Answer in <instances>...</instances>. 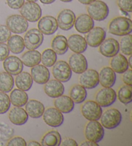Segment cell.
Returning a JSON list of instances; mask_svg holds the SVG:
<instances>
[{
    "label": "cell",
    "mask_w": 132,
    "mask_h": 146,
    "mask_svg": "<svg viewBox=\"0 0 132 146\" xmlns=\"http://www.w3.org/2000/svg\"><path fill=\"white\" fill-rule=\"evenodd\" d=\"M108 32L117 36H124L130 34L132 32V21L127 17L119 16L114 17L108 26Z\"/></svg>",
    "instance_id": "1"
},
{
    "label": "cell",
    "mask_w": 132,
    "mask_h": 146,
    "mask_svg": "<svg viewBox=\"0 0 132 146\" xmlns=\"http://www.w3.org/2000/svg\"><path fill=\"white\" fill-rule=\"evenodd\" d=\"M87 12L93 20L102 21L105 20L109 14V8L107 4L101 0H95L88 5Z\"/></svg>",
    "instance_id": "2"
},
{
    "label": "cell",
    "mask_w": 132,
    "mask_h": 146,
    "mask_svg": "<svg viewBox=\"0 0 132 146\" xmlns=\"http://www.w3.org/2000/svg\"><path fill=\"white\" fill-rule=\"evenodd\" d=\"M100 120L103 127L108 129H115L122 122V114L118 110L110 108L102 113Z\"/></svg>",
    "instance_id": "3"
},
{
    "label": "cell",
    "mask_w": 132,
    "mask_h": 146,
    "mask_svg": "<svg viewBox=\"0 0 132 146\" xmlns=\"http://www.w3.org/2000/svg\"><path fill=\"white\" fill-rule=\"evenodd\" d=\"M85 135L88 140L98 143L103 139L105 130L98 120H90L85 126Z\"/></svg>",
    "instance_id": "4"
},
{
    "label": "cell",
    "mask_w": 132,
    "mask_h": 146,
    "mask_svg": "<svg viewBox=\"0 0 132 146\" xmlns=\"http://www.w3.org/2000/svg\"><path fill=\"white\" fill-rule=\"evenodd\" d=\"M20 14L28 21L34 23L41 17L42 11L41 7L35 2L27 1L20 9Z\"/></svg>",
    "instance_id": "5"
},
{
    "label": "cell",
    "mask_w": 132,
    "mask_h": 146,
    "mask_svg": "<svg viewBox=\"0 0 132 146\" xmlns=\"http://www.w3.org/2000/svg\"><path fill=\"white\" fill-rule=\"evenodd\" d=\"M81 113L86 119L99 120L102 115V107L94 100H87L81 106Z\"/></svg>",
    "instance_id": "6"
},
{
    "label": "cell",
    "mask_w": 132,
    "mask_h": 146,
    "mask_svg": "<svg viewBox=\"0 0 132 146\" xmlns=\"http://www.w3.org/2000/svg\"><path fill=\"white\" fill-rule=\"evenodd\" d=\"M7 27L11 32L21 34L27 32L29 28V22L22 16L14 14L10 16L7 19Z\"/></svg>",
    "instance_id": "7"
},
{
    "label": "cell",
    "mask_w": 132,
    "mask_h": 146,
    "mask_svg": "<svg viewBox=\"0 0 132 146\" xmlns=\"http://www.w3.org/2000/svg\"><path fill=\"white\" fill-rule=\"evenodd\" d=\"M116 99L117 94L111 88H103L98 90L95 97V101L103 108L110 106Z\"/></svg>",
    "instance_id": "8"
},
{
    "label": "cell",
    "mask_w": 132,
    "mask_h": 146,
    "mask_svg": "<svg viewBox=\"0 0 132 146\" xmlns=\"http://www.w3.org/2000/svg\"><path fill=\"white\" fill-rule=\"evenodd\" d=\"M72 70L67 62L59 61L52 67V74L56 80L61 82L69 81L72 77Z\"/></svg>",
    "instance_id": "9"
},
{
    "label": "cell",
    "mask_w": 132,
    "mask_h": 146,
    "mask_svg": "<svg viewBox=\"0 0 132 146\" xmlns=\"http://www.w3.org/2000/svg\"><path fill=\"white\" fill-rule=\"evenodd\" d=\"M23 40L25 46L28 50H36L42 44L44 36L38 29H32L27 32Z\"/></svg>",
    "instance_id": "10"
},
{
    "label": "cell",
    "mask_w": 132,
    "mask_h": 146,
    "mask_svg": "<svg viewBox=\"0 0 132 146\" xmlns=\"http://www.w3.org/2000/svg\"><path fill=\"white\" fill-rule=\"evenodd\" d=\"M43 117L45 122L52 127H59L64 122L63 113L55 108H47L43 113Z\"/></svg>",
    "instance_id": "11"
},
{
    "label": "cell",
    "mask_w": 132,
    "mask_h": 146,
    "mask_svg": "<svg viewBox=\"0 0 132 146\" xmlns=\"http://www.w3.org/2000/svg\"><path fill=\"white\" fill-rule=\"evenodd\" d=\"M79 83L86 89L91 90L95 88L99 84V73L95 70L87 69L81 74Z\"/></svg>",
    "instance_id": "12"
},
{
    "label": "cell",
    "mask_w": 132,
    "mask_h": 146,
    "mask_svg": "<svg viewBox=\"0 0 132 146\" xmlns=\"http://www.w3.org/2000/svg\"><path fill=\"white\" fill-rule=\"evenodd\" d=\"M76 17L72 11L64 9L61 11L57 17L58 27L65 31H70L74 26Z\"/></svg>",
    "instance_id": "13"
},
{
    "label": "cell",
    "mask_w": 132,
    "mask_h": 146,
    "mask_svg": "<svg viewBox=\"0 0 132 146\" xmlns=\"http://www.w3.org/2000/svg\"><path fill=\"white\" fill-rule=\"evenodd\" d=\"M38 30L43 34L50 36L55 34L57 31V19L51 16H46L40 18L37 23Z\"/></svg>",
    "instance_id": "14"
},
{
    "label": "cell",
    "mask_w": 132,
    "mask_h": 146,
    "mask_svg": "<svg viewBox=\"0 0 132 146\" xmlns=\"http://www.w3.org/2000/svg\"><path fill=\"white\" fill-rule=\"evenodd\" d=\"M106 32L102 27H93L91 31L88 32L86 36V41L87 44L93 48L99 46L103 41L106 39Z\"/></svg>",
    "instance_id": "15"
},
{
    "label": "cell",
    "mask_w": 132,
    "mask_h": 146,
    "mask_svg": "<svg viewBox=\"0 0 132 146\" xmlns=\"http://www.w3.org/2000/svg\"><path fill=\"white\" fill-rule=\"evenodd\" d=\"M68 64L72 71L77 74H82L88 69L87 60L82 54L74 53L71 55L68 59Z\"/></svg>",
    "instance_id": "16"
},
{
    "label": "cell",
    "mask_w": 132,
    "mask_h": 146,
    "mask_svg": "<svg viewBox=\"0 0 132 146\" xmlns=\"http://www.w3.org/2000/svg\"><path fill=\"white\" fill-rule=\"evenodd\" d=\"M99 47V52L103 56L106 57L115 56L120 50L119 42L113 38L105 39Z\"/></svg>",
    "instance_id": "17"
},
{
    "label": "cell",
    "mask_w": 132,
    "mask_h": 146,
    "mask_svg": "<svg viewBox=\"0 0 132 146\" xmlns=\"http://www.w3.org/2000/svg\"><path fill=\"white\" fill-rule=\"evenodd\" d=\"M3 68L12 75H17L23 72V64L19 57L14 55L9 56L3 61Z\"/></svg>",
    "instance_id": "18"
},
{
    "label": "cell",
    "mask_w": 132,
    "mask_h": 146,
    "mask_svg": "<svg viewBox=\"0 0 132 146\" xmlns=\"http://www.w3.org/2000/svg\"><path fill=\"white\" fill-rule=\"evenodd\" d=\"M74 26L78 32L87 34L94 27V21L88 14H81L75 19Z\"/></svg>",
    "instance_id": "19"
},
{
    "label": "cell",
    "mask_w": 132,
    "mask_h": 146,
    "mask_svg": "<svg viewBox=\"0 0 132 146\" xmlns=\"http://www.w3.org/2000/svg\"><path fill=\"white\" fill-rule=\"evenodd\" d=\"M68 48L74 53L82 54L87 49L88 44L85 37L79 34H73L67 39Z\"/></svg>",
    "instance_id": "20"
},
{
    "label": "cell",
    "mask_w": 132,
    "mask_h": 146,
    "mask_svg": "<svg viewBox=\"0 0 132 146\" xmlns=\"http://www.w3.org/2000/svg\"><path fill=\"white\" fill-rule=\"evenodd\" d=\"M31 76L33 81L39 84H45L50 80V74L49 70L44 65L37 64L32 68Z\"/></svg>",
    "instance_id": "21"
},
{
    "label": "cell",
    "mask_w": 132,
    "mask_h": 146,
    "mask_svg": "<svg viewBox=\"0 0 132 146\" xmlns=\"http://www.w3.org/2000/svg\"><path fill=\"white\" fill-rule=\"evenodd\" d=\"M44 90L49 97L57 98L64 94L65 87L61 82L56 79H52L45 83Z\"/></svg>",
    "instance_id": "22"
},
{
    "label": "cell",
    "mask_w": 132,
    "mask_h": 146,
    "mask_svg": "<svg viewBox=\"0 0 132 146\" xmlns=\"http://www.w3.org/2000/svg\"><path fill=\"white\" fill-rule=\"evenodd\" d=\"M45 108L43 103L37 100H28L25 104V111L28 115L32 119H39L41 117Z\"/></svg>",
    "instance_id": "23"
},
{
    "label": "cell",
    "mask_w": 132,
    "mask_h": 146,
    "mask_svg": "<svg viewBox=\"0 0 132 146\" xmlns=\"http://www.w3.org/2000/svg\"><path fill=\"white\" fill-rule=\"evenodd\" d=\"M99 83L104 88H111L116 81V74L111 67H104L99 74Z\"/></svg>",
    "instance_id": "24"
},
{
    "label": "cell",
    "mask_w": 132,
    "mask_h": 146,
    "mask_svg": "<svg viewBox=\"0 0 132 146\" xmlns=\"http://www.w3.org/2000/svg\"><path fill=\"white\" fill-rule=\"evenodd\" d=\"M9 119L10 121L14 125H21L27 122L29 115L23 108L16 106L9 111Z\"/></svg>",
    "instance_id": "25"
},
{
    "label": "cell",
    "mask_w": 132,
    "mask_h": 146,
    "mask_svg": "<svg viewBox=\"0 0 132 146\" xmlns=\"http://www.w3.org/2000/svg\"><path fill=\"white\" fill-rule=\"evenodd\" d=\"M111 68L117 74H123L129 68L128 59L124 55L117 54L112 57L110 61Z\"/></svg>",
    "instance_id": "26"
},
{
    "label": "cell",
    "mask_w": 132,
    "mask_h": 146,
    "mask_svg": "<svg viewBox=\"0 0 132 146\" xmlns=\"http://www.w3.org/2000/svg\"><path fill=\"white\" fill-rule=\"evenodd\" d=\"M74 104L70 97L63 95L57 97L54 102L55 108L63 113L72 112L74 108Z\"/></svg>",
    "instance_id": "27"
},
{
    "label": "cell",
    "mask_w": 132,
    "mask_h": 146,
    "mask_svg": "<svg viewBox=\"0 0 132 146\" xmlns=\"http://www.w3.org/2000/svg\"><path fill=\"white\" fill-rule=\"evenodd\" d=\"M41 54L37 50H29L21 55V60L25 66L32 68L41 62Z\"/></svg>",
    "instance_id": "28"
},
{
    "label": "cell",
    "mask_w": 132,
    "mask_h": 146,
    "mask_svg": "<svg viewBox=\"0 0 132 146\" xmlns=\"http://www.w3.org/2000/svg\"><path fill=\"white\" fill-rule=\"evenodd\" d=\"M17 88L23 91H29L31 88L33 84V79L31 75L29 73L26 72H22L17 75L16 79H15Z\"/></svg>",
    "instance_id": "29"
},
{
    "label": "cell",
    "mask_w": 132,
    "mask_h": 146,
    "mask_svg": "<svg viewBox=\"0 0 132 146\" xmlns=\"http://www.w3.org/2000/svg\"><path fill=\"white\" fill-rule=\"evenodd\" d=\"M52 50L57 55H64L68 50L67 37L62 35H58L52 39L51 42Z\"/></svg>",
    "instance_id": "30"
},
{
    "label": "cell",
    "mask_w": 132,
    "mask_h": 146,
    "mask_svg": "<svg viewBox=\"0 0 132 146\" xmlns=\"http://www.w3.org/2000/svg\"><path fill=\"white\" fill-rule=\"evenodd\" d=\"M11 104L16 107H23L29 100V96L26 92L20 89H14L10 94Z\"/></svg>",
    "instance_id": "31"
},
{
    "label": "cell",
    "mask_w": 132,
    "mask_h": 146,
    "mask_svg": "<svg viewBox=\"0 0 132 146\" xmlns=\"http://www.w3.org/2000/svg\"><path fill=\"white\" fill-rule=\"evenodd\" d=\"M7 46L10 52L14 54H21L25 48L23 38L19 35H14L10 37L7 41Z\"/></svg>",
    "instance_id": "32"
},
{
    "label": "cell",
    "mask_w": 132,
    "mask_h": 146,
    "mask_svg": "<svg viewBox=\"0 0 132 146\" xmlns=\"http://www.w3.org/2000/svg\"><path fill=\"white\" fill-rule=\"evenodd\" d=\"M61 142V136L55 130L50 131L43 136L41 145L43 146H59Z\"/></svg>",
    "instance_id": "33"
},
{
    "label": "cell",
    "mask_w": 132,
    "mask_h": 146,
    "mask_svg": "<svg viewBox=\"0 0 132 146\" xmlns=\"http://www.w3.org/2000/svg\"><path fill=\"white\" fill-rule=\"evenodd\" d=\"M70 97L75 104H81L85 102L87 97V92L86 88L81 84L73 86L70 91Z\"/></svg>",
    "instance_id": "34"
},
{
    "label": "cell",
    "mask_w": 132,
    "mask_h": 146,
    "mask_svg": "<svg viewBox=\"0 0 132 146\" xmlns=\"http://www.w3.org/2000/svg\"><path fill=\"white\" fill-rule=\"evenodd\" d=\"M14 86V80L12 75L7 72L0 73V91L9 93L12 91Z\"/></svg>",
    "instance_id": "35"
},
{
    "label": "cell",
    "mask_w": 132,
    "mask_h": 146,
    "mask_svg": "<svg viewBox=\"0 0 132 146\" xmlns=\"http://www.w3.org/2000/svg\"><path fill=\"white\" fill-rule=\"evenodd\" d=\"M56 61L57 54L52 49L47 48L43 52L41 57V62L45 66L52 67Z\"/></svg>",
    "instance_id": "36"
},
{
    "label": "cell",
    "mask_w": 132,
    "mask_h": 146,
    "mask_svg": "<svg viewBox=\"0 0 132 146\" xmlns=\"http://www.w3.org/2000/svg\"><path fill=\"white\" fill-rule=\"evenodd\" d=\"M117 97L119 101L124 104H128L132 100V88L131 86L124 85L119 89Z\"/></svg>",
    "instance_id": "37"
},
{
    "label": "cell",
    "mask_w": 132,
    "mask_h": 146,
    "mask_svg": "<svg viewBox=\"0 0 132 146\" xmlns=\"http://www.w3.org/2000/svg\"><path fill=\"white\" fill-rule=\"evenodd\" d=\"M131 35L128 34L124 36L121 38L119 43V48L122 53L126 55H131L132 54L131 49Z\"/></svg>",
    "instance_id": "38"
},
{
    "label": "cell",
    "mask_w": 132,
    "mask_h": 146,
    "mask_svg": "<svg viewBox=\"0 0 132 146\" xmlns=\"http://www.w3.org/2000/svg\"><path fill=\"white\" fill-rule=\"evenodd\" d=\"M14 135V129L6 123H0V141H8Z\"/></svg>",
    "instance_id": "39"
},
{
    "label": "cell",
    "mask_w": 132,
    "mask_h": 146,
    "mask_svg": "<svg viewBox=\"0 0 132 146\" xmlns=\"http://www.w3.org/2000/svg\"><path fill=\"white\" fill-rule=\"evenodd\" d=\"M11 100L6 93L0 92V114H5L11 107Z\"/></svg>",
    "instance_id": "40"
},
{
    "label": "cell",
    "mask_w": 132,
    "mask_h": 146,
    "mask_svg": "<svg viewBox=\"0 0 132 146\" xmlns=\"http://www.w3.org/2000/svg\"><path fill=\"white\" fill-rule=\"evenodd\" d=\"M11 36V32L7 25H0V43H5Z\"/></svg>",
    "instance_id": "41"
},
{
    "label": "cell",
    "mask_w": 132,
    "mask_h": 146,
    "mask_svg": "<svg viewBox=\"0 0 132 146\" xmlns=\"http://www.w3.org/2000/svg\"><path fill=\"white\" fill-rule=\"evenodd\" d=\"M117 3L121 11L132 12V0H117Z\"/></svg>",
    "instance_id": "42"
},
{
    "label": "cell",
    "mask_w": 132,
    "mask_h": 146,
    "mask_svg": "<svg viewBox=\"0 0 132 146\" xmlns=\"http://www.w3.org/2000/svg\"><path fill=\"white\" fill-rule=\"evenodd\" d=\"M8 146H26L27 142L21 137H12L8 140Z\"/></svg>",
    "instance_id": "43"
},
{
    "label": "cell",
    "mask_w": 132,
    "mask_h": 146,
    "mask_svg": "<svg viewBox=\"0 0 132 146\" xmlns=\"http://www.w3.org/2000/svg\"><path fill=\"white\" fill-rule=\"evenodd\" d=\"M10 54V50L5 43H0V61H3Z\"/></svg>",
    "instance_id": "44"
},
{
    "label": "cell",
    "mask_w": 132,
    "mask_h": 146,
    "mask_svg": "<svg viewBox=\"0 0 132 146\" xmlns=\"http://www.w3.org/2000/svg\"><path fill=\"white\" fill-rule=\"evenodd\" d=\"M7 3L10 8L14 10L20 9L25 3V0H7Z\"/></svg>",
    "instance_id": "45"
},
{
    "label": "cell",
    "mask_w": 132,
    "mask_h": 146,
    "mask_svg": "<svg viewBox=\"0 0 132 146\" xmlns=\"http://www.w3.org/2000/svg\"><path fill=\"white\" fill-rule=\"evenodd\" d=\"M123 81L126 85L132 86V70L131 69H128L125 72L123 73V77H122Z\"/></svg>",
    "instance_id": "46"
},
{
    "label": "cell",
    "mask_w": 132,
    "mask_h": 146,
    "mask_svg": "<svg viewBox=\"0 0 132 146\" xmlns=\"http://www.w3.org/2000/svg\"><path fill=\"white\" fill-rule=\"evenodd\" d=\"M60 145L61 146H77L78 143L75 140L72 138H66L61 142Z\"/></svg>",
    "instance_id": "47"
},
{
    "label": "cell",
    "mask_w": 132,
    "mask_h": 146,
    "mask_svg": "<svg viewBox=\"0 0 132 146\" xmlns=\"http://www.w3.org/2000/svg\"><path fill=\"white\" fill-rule=\"evenodd\" d=\"M80 146H99V144L97 143L92 142V141L86 140L81 143Z\"/></svg>",
    "instance_id": "48"
},
{
    "label": "cell",
    "mask_w": 132,
    "mask_h": 146,
    "mask_svg": "<svg viewBox=\"0 0 132 146\" xmlns=\"http://www.w3.org/2000/svg\"><path fill=\"white\" fill-rule=\"evenodd\" d=\"M27 145H28V146H40L41 143L36 142V141L32 140V141H30V142L27 143Z\"/></svg>",
    "instance_id": "49"
},
{
    "label": "cell",
    "mask_w": 132,
    "mask_h": 146,
    "mask_svg": "<svg viewBox=\"0 0 132 146\" xmlns=\"http://www.w3.org/2000/svg\"><path fill=\"white\" fill-rule=\"evenodd\" d=\"M79 2H80L81 3H82L83 5H88L90 4L91 3H92L95 0H77Z\"/></svg>",
    "instance_id": "50"
},
{
    "label": "cell",
    "mask_w": 132,
    "mask_h": 146,
    "mask_svg": "<svg viewBox=\"0 0 132 146\" xmlns=\"http://www.w3.org/2000/svg\"><path fill=\"white\" fill-rule=\"evenodd\" d=\"M39 1H41V3H42L43 4L49 5L54 3V2L55 1V0H39Z\"/></svg>",
    "instance_id": "51"
},
{
    "label": "cell",
    "mask_w": 132,
    "mask_h": 146,
    "mask_svg": "<svg viewBox=\"0 0 132 146\" xmlns=\"http://www.w3.org/2000/svg\"><path fill=\"white\" fill-rule=\"evenodd\" d=\"M131 61H132V57H131V55H129V57L128 59V66L129 67H130V68H132V64H131Z\"/></svg>",
    "instance_id": "52"
},
{
    "label": "cell",
    "mask_w": 132,
    "mask_h": 146,
    "mask_svg": "<svg viewBox=\"0 0 132 146\" xmlns=\"http://www.w3.org/2000/svg\"><path fill=\"white\" fill-rule=\"evenodd\" d=\"M60 1L62 2H65V3H68V2H71L73 0H60Z\"/></svg>",
    "instance_id": "53"
},
{
    "label": "cell",
    "mask_w": 132,
    "mask_h": 146,
    "mask_svg": "<svg viewBox=\"0 0 132 146\" xmlns=\"http://www.w3.org/2000/svg\"><path fill=\"white\" fill-rule=\"evenodd\" d=\"M27 1L29 2H36L38 1V0H27Z\"/></svg>",
    "instance_id": "54"
}]
</instances>
